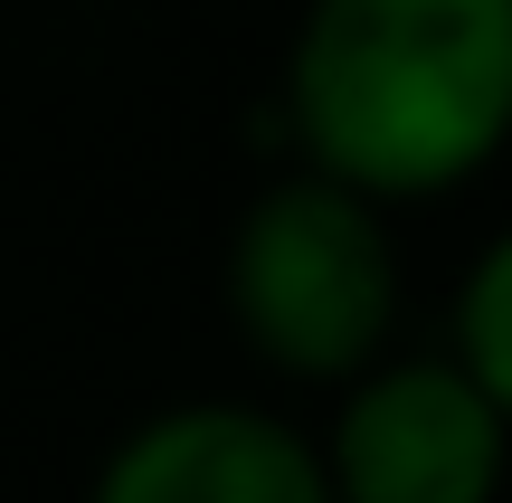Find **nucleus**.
<instances>
[{
  "label": "nucleus",
  "instance_id": "f257e3e1",
  "mask_svg": "<svg viewBox=\"0 0 512 503\" xmlns=\"http://www.w3.org/2000/svg\"><path fill=\"white\" fill-rule=\"evenodd\" d=\"M285 143L380 209L484 181L512 133V0H304Z\"/></svg>",
  "mask_w": 512,
  "mask_h": 503
},
{
  "label": "nucleus",
  "instance_id": "f03ea898",
  "mask_svg": "<svg viewBox=\"0 0 512 503\" xmlns=\"http://www.w3.org/2000/svg\"><path fill=\"white\" fill-rule=\"evenodd\" d=\"M228 323L266 371L342 390L399 333L389 209L323 171H275L228 238Z\"/></svg>",
  "mask_w": 512,
  "mask_h": 503
},
{
  "label": "nucleus",
  "instance_id": "7ed1b4c3",
  "mask_svg": "<svg viewBox=\"0 0 512 503\" xmlns=\"http://www.w3.org/2000/svg\"><path fill=\"white\" fill-rule=\"evenodd\" d=\"M512 399L465 380L446 352H399L342 380V409L313 437L332 503H494Z\"/></svg>",
  "mask_w": 512,
  "mask_h": 503
},
{
  "label": "nucleus",
  "instance_id": "20e7f679",
  "mask_svg": "<svg viewBox=\"0 0 512 503\" xmlns=\"http://www.w3.org/2000/svg\"><path fill=\"white\" fill-rule=\"evenodd\" d=\"M86 503H332L323 456L256 399H181L105 447Z\"/></svg>",
  "mask_w": 512,
  "mask_h": 503
},
{
  "label": "nucleus",
  "instance_id": "39448f33",
  "mask_svg": "<svg viewBox=\"0 0 512 503\" xmlns=\"http://www.w3.org/2000/svg\"><path fill=\"white\" fill-rule=\"evenodd\" d=\"M437 352L456 361L465 380H484L494 399H512V247L503 238H484L475 266L456 276V304H446Z\"/></svg>",
  "mask_w": 512,
  "mask_h": 503
}]
</instances>
